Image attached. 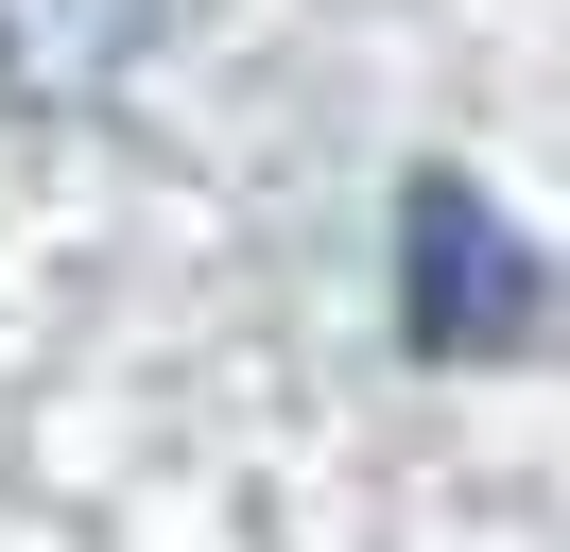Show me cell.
Listing matches in <instances>:
<instances>
[{
	"mask_svg": "<svg viewBox=\"0 0 570 552\" xmlns=\"http://www.w3.org/2000/svg\"><path fill=\"white\" fill-rule=\"evenodd\" d=\"M397 310H415L432 363H519L535 310H553V276H535V241L501 225L466 172H415V190H397Z\"/></svg>",
	"mask_w": 570,
	"mask_h": 552,
	"instance_id": "6da1fadb",
	"label": "cell"
},
{
	"mask_svg": "<svg viewBox=\"0 0 570 552\" xmlns=\"http://www.w3.org/2000/svg\"><path fill=\"white\" fill-rule=\"evenodd\" d=\"M156 34H174V0H0V103H105L139 87Z\"/></svg>",
	"mask_w": 570,
	"mask_h": 552,
	"instance_id": "7a4b0ae2",
	"label": "cell"
}]
</instances>
